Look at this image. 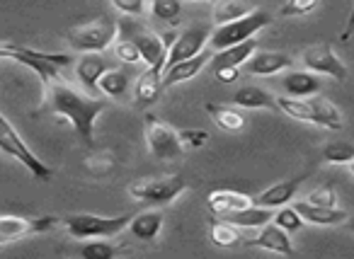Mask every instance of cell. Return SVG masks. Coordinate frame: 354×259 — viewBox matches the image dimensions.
<instances>
[{"label": "cell", "instance_id": "obj_39", "mask_svg": "<svg viewBox=\"0 0 354 259\" xmlns=\"http://www.w3.org/2000/svg\"><path fill=\"white\" fill-rule=\"evenodd\" d=\"M306 201L318 204V206H337V194H335V189L330 184H323V186H318V189L310 191V194L306 196Z\"/></svg>", "mask_w": 354, "mask_h": 259}, {"label": "cell", "instance_id": "obj_21", "mask_svg": "<svg viewBox=\"0 0 354 259\" xmlns=\"http://www.w3.org/2000/svg\"><path fill=\"white\" fill-rule=\"evenodd\" d=\"M231 102L243 109H270V112H279L274 95L257 88V85H245V88H241L231 97Z\"/></svg>", "mask_w": 354, "mask_h": 259}, {"label": "cell", "instance_id": "obj_20", "mask_svg": "<svg viewBox=\"0 0 354 259\" xmlns=\"http://www.w3.org/2000/svg\"><path fill=\"white\" fill-rule=\"evenodd\" d=\"M320 75L310 73V70H296V73L284 75L281 88L289 97H310V95L320 93Z\"/></svg>", "mask_w": 354, "mask_h": 259}, {"label": "cell", "instance_id": "obj_34", "mask_svg": "<svg viewBox=\"0 0 354 259\" xmlns=\"http://www.w3.org/2000/svg\"><path fill=\"white\" fill-rule=\"evenodd\" d=\"M272 223H277L279 228H284L286 233H296V230L304 228L306 220L301 218V213L294 209V206H279V209H274V218H272Z\"/></svg>", "mask_w": 354, "mask_h": 259}, {"label": "cell", "instance_id": "obj_3", "mask_svg": "<svg viewBox=\"0 0 354 259\" xmlns=\"http://www.w3.org/2000/svg\"><path fill=\"white\" fill-rule=\"evenodd\" d=\"M117 35L131 39L133 44H136L138 54H141V61L148 64V68L162 73V68H165L167 44L160 35H156L148 25L136 22V17H129V15L117 22Z\"/></svg>", "mask_w": 354, "mask_h": 259}, {"label": "cell", "instance_id": "obj_9", "mask_svg": "<svg viewBox=\"0 0 354 259\" xmlns=\"http://www.w3.org/2000/svg\"><path fill=\"white\" fill-rule=\"evenodd\" d=\"M187 189V182L183 175H162V177H146L136 180L129 186V196L146 204H172L177 196Z\"/></svg>", "mask_w": 354, "mask_h": 259}, {"label": "cell", "instance_id": "obj_35", "mask_svg": "<svg viewBox=\"0 0 354 259\" xmlns=\"http://www.w3.org/2000/svg\"><path fill=\"white\" fill-rule=\"evenodd\" d=\"M122 252H124V244H112V242H88L80 247V254L85 259H114Z\"/></svg>", "mask_w": 354, "mask_h": 259}, {"label": "cell", "instance_id": "obj_26", "mask_svg": "<svg viewBox=\"0 0 354 259\" xmlns=\"http://www.w3.org/2000/svg\"><path fill=\"white\" fill-rule=\"evenodd\" d=\"M272 218H274V209H265V206H257V204L228 215V220L233 225H238V228H262Z\"/></svg>", "mask_w": 354, "mask_h": 259}, {"label": "cell", "instance_id": "obj_6", "mask_svg": "<svg viewBox=\"0 0 354 259\" xmlns=\"http://www.w3.org/2000/svg\"><path fill=\"white\" fill-rule=\"evenodd\" d=\"M66 39H68L71 49L80 51V54L104 51L117 39V20L109 15H100V17H95V20L80 22V25L71 27Z\"/></svg>", "mask_w": 354, "mask_h": 259}, {"label": "cell", "instance_id": "obj_10", "mask_svg": "<svg viewBox=\"0 0 354 259\" xmlns=\"http://www.w3.org/2000/svg\"><path fill=\"white\" fill-rule=\"evenodd\" d=\"M209 37H212V30L204 25L187 27V30L180 32L177 37H172L170 44H167L165 68H170V66L180 64V61H185V59H192V56L202 54L204 46H209Z\"/></svg>", "mask_w": 354, "mask_h": 259}, {"label": "cell", "instance_id": "obj_29", "mask_svg": "<svg viewBox=\"0 0 354 259\" xmlns=\"http://www.w3.org/2000/svg\"><path fill=\"white\" fill-rule=\"evenodd\" d=\"M32 218H22V215H0V244L15 242V240L32 235Z\"/></svg>", "mask_w": 354, "mask_h": 259}, {"label": "cell", "instance_id": "obj_24", "mask_svg": "<svg viewBox=\"0 0 354 259\" xmlns=\"http://www.w3.org/2000/svg\"><path fill=\"white\" fill-rule=\"evenodd\" d=\"M160 78H162V73H158V70H153V68H148L146 73L138 75L136 85H133V97H136L138 107H148V104L158 102V97H160V93H162Z\"/></svg>", "mask_w": 354, "mask_h": 259}, {"label": "cell", "instance_id": "obj_11", "mask_svg": "<svg viewBox=\"0 0 354 259\" xmlns=\"http://www.w3.org/2000/svg\"><path fill=\"white\" fill-rule=\"evenodd\" d=\"M146 143L151 155L158 157V160H172L183 153L175 128H170L162 119L153 117V114L146 117Z\"/></svg>", "mask_w": 354, "mask_h": 259}, {"label": "cell", "instance_id": "obj_18", "mask_svg": "<svg viewBox=\"0 0 354 259\" xmlns=\"http://www.w3.org/2000/svg\"><path fill=\"white\" fill-rule=\"evenodd\" d=\"M294 209L301 213V218L310 225H339L349 218L347 211L337 209V206H318L310 201H296Z\"/></svg>", "mask_w": 354, "mask_h": 259}, {"label": "cell", "instance_id": "obj_19", "mask_svg": "<svg viewBox=\"0 0 354 259\" xmlns=\"http://www.w3.org/2000/svg\"><path fill=\"white\" fill-rule=\"evenodd\" d=\"M207 204L212 209V213L216 215H231L236 211H243L248 206H252V196L241 194V191L233 189H216L207 196Z\"/></svg>", "mask_w": 354, "mask_h": 259}, {"label": "cell", "instance_id": "obj_16", "mask_svg": "<svg viewBox=\"0 0 354 259\" xmlns=\"http://www.w3.org/2000/svg\"><path fill=\"white\" fill-rule=\"evenodd\" d=\"M109 68L107 59H104L100 51H88V54H83L78 61H75V78L80 80V85H83L88 93H97V80L100 75L104 73V70Z\"/></svg>", "mask_w": 354, "mask_h": 259}, {"label": "cell", "instance_id": "obj_1", "mask_svg": "<svg viewBox=\"0 0 354 259\" xmlns=\"http://www.w3.org/2000/svg\"><path fill=\"white\" fill-rule=\"evenodd\" d=\"M104 107L107 104L102 99L73 90L68 83L61 80V75L44 83V109L56 117H64L78 133L80 141L90 148L95 143V122L104 112Z\"/></svg>", "mask_w": 354, "mask_h": 259}, {"label": "cell", "instance_id": "obj_17", "mask_svg": "<svg viewBox=\"0 0 354 259\" xmlns=\"http://www.w3.org/2000/svg\"><path fill=\"white\" fill-rule=\"evenodd\" d=\"M291 64L294 61L284 51H255L243 66L250 75H274L279 70H286Z\"/></svg>", "mask_w": 354, "mask_h": 259}, {"label": "cell", "instance_id": "obj_42", "mask_svg": "<svg viewBox=\"0 0 354 259\" xmlns=\"http://www.w3.org/2000/svg\"><path fill=\"white\" fill-rule=\"evenodd\" d=\"M352 35H354V8H352V12H349V17H347V27H344V32H342V39H349Z\"/></svg>", "mask_w": 354, "mask_h": 259}, {"label": "cell", "instance_id": "obj_40", "mask_svg": "<svg viewBox=\"0 0 354 259\" xmlns=\"http://www.w3.org/2000/svg\"><path fill=\"white\" fill-rule=\"evenodd\" d=\"M112 6L129 17H141L146 12V0H112Z\"/></svg>", "mask_w": 354, "mask_h": 259}, {"label": "cell", "instance_id": "obj_14", "mask_svg": "<svg viewBox=\"0 0 354 259\" xmlns=\"http://www.w3.org/2000/svg\"><path fill=\"white\" fill-rule=\"evenodd\" d=\"M306 180H308V172H304V175H299V177H291V180H286V182H279V184L267 186L262 194H257L255 199H252V204L265 206V209L286 206L289 201H294V194L299 191V186L304 184Z\"/></svg>", "mask_w": 354, "mask_h": 259}, {"label": "cell", "instance_id": "obj_2", "mask_svg": "<svg viewBox=\"0 0 354 259\" xmlns=\"http://www.w3.org/2000/svg\"><path fill=\"white\" fill-rule=\"evenodd\" d=\"M277 107L284 112L286 117L299 119V122L318 124L330 131H339L342 128V114L339 109L330 102L323 95H310V97H277Z\"/></svg>", "mask_w": 354, "mask_h": 259}, {"label": "cell", "instance_id": "obj_37", "mask_svg": "<svg viewBox=\"0 0 354 259\" xmlns=\"http://www.w3.org/2000/svg\"><path fill=\"white\" fill-rule=\"evenodd\" d=\"M114 54H117V59L122 61V64H129V66L141 61V54H138L136 44L122 35H117V39H114Z\"/></svg>", "mask_w": 354, "mask_h": 259}, {"label": "cell", "instance_id": "obj_38", "mask_svg": "<svg viewBox=\"0 0 354 259\" xmlns=\"http://www.w3.org/2000/svg\"><path fill=\"white\" fill-rule=\"evenodd\" d=\"M320 0H286L284 6L279 8V15L281 17H301V15H308L318 8Z\"/></svg>", "mask_w": 354, "mask_h": 259}, {"label": "cell", "instance_id": "obj_41", "mask_svg": "<svg viewBox=\"0 0 354 259\" xmlns=\"http://www.w3.org/2000/svg\"><path fill=\"white\" fill-rule=\"evenodd\" d=\"M214 75H216L223 85H231V83H236V80L241 78V68H238V66H223V68L214 70Z\"/></svg>", "mask_w": 354, "mask_h": 259}, {"label": "cell", "instance_id": "obj_22", "mask_svg": "<svg viewBox=\"0 0 354 259\" xmlns=\"http://www.w3.org/2000/svg\"><path fill=\"white\" fill-rule=\"evenodd\" d=\"M257 51V41L255 39H245L241 44H233V46H226V49H218L216 54H212V61L209 64L216 68H223V66H238L241 68L248 59Z\"/></svg>", "mask_w": 354, "mask_h": 259}, {"label": "cell", "instance_id": "obj_15", "mask_svg": "<svg viewBox=\"0 0 354 259\" xmlns=\"http://www.w3.org/2000/svg\"><path fill=\"white\" fill-rule=\"evenodd\" d=\"M245 247H260V249H270V252H277V254H286L291 257L294 254V244H291V238L284 228H279L277 223H265L262 230L257 233V238L248 240Z\"/></svg>", "mask_w": 354, "mask_h": 259}, {"label": "cell", "instance_id": "obj_32", "mask_svg": "<svg viewBox=\"0 0 354 259\" xmlns=\"http://www.w3.org/2000/svg\"><path fill=\"white\" fill-rule=\"evenodd\" d=\"M83 165L93 177H104L117 167V157H114L109 151H93L85 155Z\"/></svg>", "mask_w": 354, "mask_h": 259}, {"label": "cell", "instance_id": "obj_5", "mask_svg": "<svg viewBox=\"0 0 354 259\" xmlns=\"http://www.w3.org/2000/svg\"><path fill=\"white\" fill-rule=\"evenodd\" d=\"M0 153H6L8 157H12V160L20 162V165L25 167L35 180L49 182L51 177H54V170H51L46 162H41L39 157L30 151V146L22 141V136L17 133V128L12 126L10 119H8L3 112H0Z\"/></svg>", "mask_w": 354, "mask_h": 259}, {"label": "cell", "instance_id": "obj_13", "mask_svg": "<svg viewBox=\"0 0 354 259\" xmlns=\"http://www.w3.org/2000/svg\"><path fill=\"white\" fill-rule=\"evenodd\" d=\"M212 61V51L204 49L202 54L192 56V59H185L180 61V64L170 66V68L162 70V88H172V85H180V83H187V80H192L194 75H199L204 68H207V64Z\"/></svg>", "mask_w": 354, "mask_h": 259}, {"label": "cell", "instance_id": "obj_8", "mask_svg": "<svg viewBox=\"0 0 354 259\" xmlns=\"http://www.w3.org/2000/svg\"><path fill=\"white\" fill-rule=\"evenodd\" d=\"M272 15L265 10H252L250 15L241 17V20L226 22V25H216V30H212V37H209V46L214 51L226 49V46L241 44L245 39H252L260 30L270 27Z\"/></svg>", "mask_w": 354, "mask_h": 259}, {"label": "cell", "instance_id": "obj_27", "mask_svg": "<svg viewBox=\"0 0 354 259\" xmlns=\"http://www.w3.org/2000/svg\"><path fill=\"white\" fill-rule=\"evenodd\" d=\"M207 112H209V117L214 119V124H216L218 128H223V131H241V128L245 126V117H243L241 109H236V107H223V104L209 102Z\"/></svg>", "mask_w": 354, "mask_h": 259}, {"label": "cell", "instance_id": "obj_31", "mask_svg": "<svg viewBox=\"0 0 354 259\" xmlns=\"http://www.w3.org/2000/svg\"><path fill=\"white\" fill-rule=\"evenodd\" d=\"M151 12L156 20L177 27L183 20V0H151Z\"/></svg>", "mask_w": 354, "mask_h": 259}, {"label": "cell", "instance_id": "obj_4", "mask_svg": "<svg viewBox=\"0 0 354 259\" xmlns=\"http://www.w3.org/2000/svg\"><path fill=\"white\" fill-rule=\"evenodd\" d=\"M0 59H10V61H17V64L27 66V68L39 75L41 85L59 78L61 68L73 64V59H71L68 54H49V51H37V49L20 46V44H0Z\"/></svg>", "mask_w": 354, "mask_h": 259}, {"label": "cell", "instance_id": "obj_45", "mask_svg": "<svg viewBox=\"0 0 354 259\" xmlns=\"http://www.w3.org/2000/svg\"><path fill=\"white\" fill-rule=\"evenodd\" d=\"M209 3H214V0H209Z\"/></svg>", "mask_w": 354, "mask_h": 259}, {"label": "cell", "instance_id": "obj_7", "mask_svg": "<svg viewBox=\"0 0 354 259\" xmlns=\"http://www.w3.org/2000/svg\"><path fill=\"white\" fill-rule=\"evenodd\" d=\"M129 220H131V213L114 215V218L95 215V213H73V215H66L64 225L71 238L88 240V238H114L124 228H129Z\"/></svg>", "mask_w": 354, "mask_h": 259}, {"label": "cell", "instance_id": "obj_23", "mask_svg": "<svg viewBox=\"0 0 354 259\" xmlns=\"http://www.w3.org/2000/svg\"><path fill=\"white\" fill-rule=\"evenodd\" d=\"M252 10H257L255 0H214V22L216 25H226V22L241 20V17L250 15Z\"/></svg>", "mask_w": 354, "mask_h": 259}, {"label": "cell", "instance_id": "obj_12", "mask_svg": "<svg viewBox=\"0 0 354 259\" xmlns=\"http://www.w3.org/2000/svg\"><path fill=\"white\" fill-rule=\"evenodd\" d=\"M301 64L306 66V70L318 75H330L335 80H347V66L337 59V54L333 51L330 44H313L301 54Z\"/></svg>", "mask_w": 354, "mask_h": 259}, {"label": "cell", "instance_id": "obj_28", "mask_svg": "<svg viewBox=\"0 0 354 259\" xmlns=\"http://www.w3.org/2000/svg\"><path fill=\"white\" fill-rule=\"evenodd\" d=\"M209 238L216 247L221 249H233L241 244L243 235L238 230V225H233L231 220L223 223V220H209Z\"/></svg>", "mask_w": 354, "mask_h": 259}, {"label": "cell", "instance_id": "obj_30", "mask_svg": "<svg viewBox=\"0 0 354 259\" xmlns=\"http://www.w3.org/2000/svg\"><path fill=\"white\" fill-rule=\"evenodd\" d=\"M97 90L107 97H122L129 90V75L119 68H107L97 80Z\"/></svg>", "mask_w": 354, "mask_h": 259}, {"label": "cell", "instance_id": "obj_43", "mask_svg": "<svg viewBox=\"0 0 354 259\" xmlns=\"http://www.w3.org/2000/svg\"><path fill=\"white\" fill-rule=\"evenodd\" d=\"M344 223H347V228L354 233V215H352V218H347V220H344Z\"/></svg>", "mask_w": 354, "mask_h": 259}, {"label": "cell", "instance_id": "obj_44", "mask_svg": "<svg viewBox=\"0 0 354 259\" xmlns=\"http://www.w3.org/2000/svg\"><path fill=\"white\" fill-rule=\"evenodd\" d=\"M349 172H352V175H354V160L349 162Z\"/></svg>", "mask_w": 354, "mask_h": 259}, {"label": "cell", "instance_id": "obj_36", "mask_svg": "<svg viewBox=\"0 0 354 259\" xmlns=\"http://www.w3.org/2000/svg\"><path fill=\"white\" fill-rule=\"evenodd\" d=\"M177 141L183 151H197L209 143V131L207 128H183V131H177Z\"/></svg>", "mask_w": 354, "mask_h": 259}, {"label": "cell", "instance_id": "obj_25", "mask_svg": "<svg viewBox=\"0 0 354 259\" xmlns=\"http://www.w3.org/2000/svg\"><path fill=\"white\" fill-rule=\"evenodd\" d=\"M129 230H131L133 238L148 240V242H151L162 230V213L160 211H143V213H138V215H131Z\"/></svg>", "mask_w": 354, "mask_h": 259}, {"label": "cell", "instance_id": "obj_33", "mask_svg": "<svg viewBox=\"0 0 354 259\" xmlns=\"http://www.w3.org/2000/svg\"><path fill=\"white\" fill-rule=\"evenodd\" d=\"M323 160L328 165H349L354 160V143L349 141H333L323 148Z\"/></svg>", "mask_w": 354, "mask_h": 259}]
</instances>
